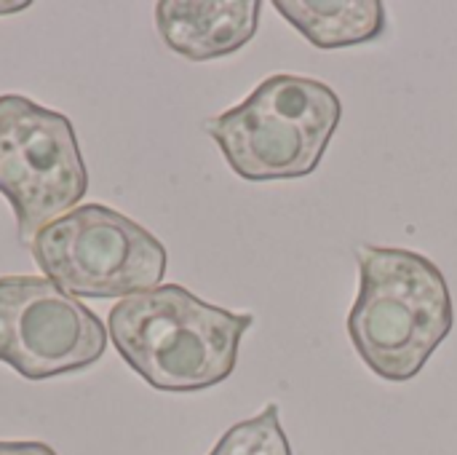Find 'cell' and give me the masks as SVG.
Listing matches in <instances>:
<instances>
[{
	"mask_svg": "<svg viewBox=\"0 0 457 455\" xmlns=\"http://www.w3.org/2000/svg\"><path fill=\"white\" fill-rule=\"evenodd\" d=\"M0 455H56L43 442H0Z\"/></svg>",
	"mask_w": 457,
	"mask_h": 455,
	"instance_id": "obj_10",
	"label": "cell"
},
{
	"mask_svg": "<svg viewBox=\"0 0 457 455\" xmlns=\"http://www.w3.org/2000/svg\"><path fill=\"white\" fill-rule=\"evenodd\" d=\"M29 3L27 0H21V3H0V16H5V13H16V11H24Z\"/></svg>",
	"mask_w": 457,
	"mask_h": 455,
	"instance_id": "obj_11",
	"label": "cell"
},
{
	"mask_svg": "<svg viewBox=\"0 0 457 455\" xmlns=\"http://www.w3.org/2000/svg\"><path fill=\"white\" fill-rule=\"evenodd\" d=\"M273 5L311 46L321 51L372 43L388 24L380 0H276Z\"/></svg>",
	"mask_w": 457,
	"mask_h": 455,
	"instance_id": "obj_8",
	"label": "cell"
},
{
	"mask_svg": "<svg viewBox=\"0 0 457 455\" xmlns=\"http://www.w3.org/2000/svg\"><path fill=\"white\" fill-rule=\"evenodd\" d=\"M37 268L72 298H131L161 287L166 247L104 204H83L32 239Z\"/></svg>",
	"mask_w": 457,
	"mask_h": 455,
	"instance_id": "obj_4",
	"label": "cell"
},
{
	"mask_svg": "<svg viewBox=\"0 0 457 455\" xmlns=\"http://www.w3.org/2000/svg\"><path fill=\"white\" fill-rule=\"evenodd\" d=\"M88 190V172L72 121L24 94H0V193L11 201L19 239L72 212Z\"/></svg>",
	"mask_w": 457,
	"mask_h": 455,
	"instance_id": "obj_5",
	"label": "cell"
},
{
	"mask_svg": "<svg viewBox=\"0 0 457 455\" xmlns=\"http://www.w3.org/2000/svg\"><path fill=\"white\" fill-rule=\"evenodd\" d=\"M209 455H292L278 405L270 402L254 418L230 426Z\"/></svg>",
	"mask_w": 457,
	"mask_h": 455,
	"instance_id": "obj_9",
	"label": "cell"
},
{
	"mask_svg": "<svg viewBox=\"0 0 457 455\" xmlns=\"http://www.w3.org/2000/svg\"><path fill=\"white\" fill-rule=\"evenodd\" d=\"M260 11V0H161L155 27L174 54L209 62L241 51L257 35Z\"/></svg>",
	"mask_w": 457,
	"mask_h": 455,
	"instance_id": "obj_7",
	"label": "cell"
},
{
	"mask_svg": "<svg viewBox=\"0 0 457 455\" xmlns=\"http://www.w3.org/2000/svg\"><path fill=\"white\" fill-rule=\"evenodd\" d=\"M252 324L254 314L212 306L182 284L123 298L107 314V335L120 359L147 386L171 394L228 381Z\"/></svg>",
	"mask_w": 457,
	"mask_h": 455,
	"instance_id": "obj_2",
	"label": "cell"
},
{
	"mask_svg": "<svg viewBox=\"0 0 457 455\" xmlns=\"http://www.w3.org/2000/svg\"><path fill=\"white\" fill-rule=\"evenodd\" d=\"M359 295L348 314V338L359 359L388 383L420 375L455 327V303L445 271L404 247L356 249Z\"/></svg>",
	"mask_w": 457,
	"mask_h": 455,
	"instance_id": "obj_1",
	"label": "cell"
},
{
	"mask_svg": "<svg viewBox=\"0 0 457 455\" xmlns=\"http://www.w3.org/2000/svg\"><path fill=\"white\" fill-rule=\"evenodd\" d=\"M343 118L332 86L308 75L265 78L241 105L206 121V134L246 182L300 180L319 169Z\"/></svg>",
	"mask_w": 457,
	"mask_h": 455,
	"instance_id": "obj_3",
	"label": "cell"
},
{
	"mask_svg": "<svg viewBox=\"0 0 457 455\" xmlns=\"http://www.w3.org/2000/svg\"><path fill=\"white\" fill-rule=\"evenodd\" d=\"M104 322L46 276H0V362L27 381L91 367L107 349Z\"/></svg>",
	"mask_w": 457,
	"mask_h": 455,
	"instance_id": "obj_6",
	"label": "cell"
}]
</instances>
